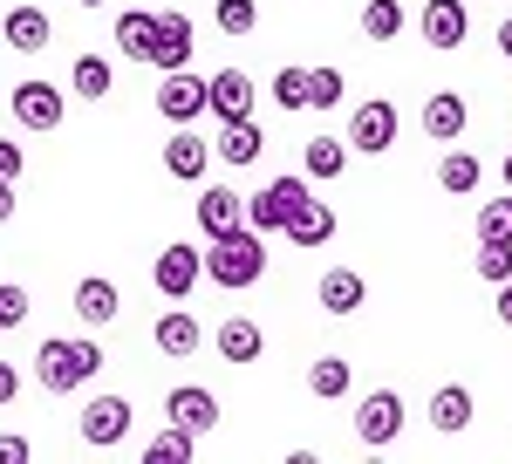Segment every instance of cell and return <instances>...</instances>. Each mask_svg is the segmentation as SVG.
I'll return each instance as SVG.
<instances>
[{"label":"cell","mask_w":512,"mask_h":464,"mask_svg":"<svg viewBox=\"0 0 512 464\" xmlns=\"http://www.w3.org/2000/svg\"><path fill=\"white\" fill-rule=\"evenodd\" d=\"M158 116H171V123L212 116V103H205V76H192V69H164V82H158Z\"/></svg>","instance_id":"obj_9"},{"label":"cell","mask_w":512,"mask_h":464,"mask_svg":"<svg viewBox=\"0 0 512 464\" xmlns=\"http://www.w3.org/2000/svg\"><path fill=\"white\" fill-rule=\"evenodd\" d=\"M14 219V178H0V226Z\"/></svg>","instance_id":"obj_43"},{"label":"cell","mask_w":512,"mask_h":464,"mask_svg":"<svg viewBox=\"0 0 512 464\" xmlns=\"http://www.w3.org/2000/svg\"><path fill=\"white\" fill-rule=\"evenodd\" d=\"M76 96H89V103H103V96H110V82H117V69H110V62H103V55H76Z\"/></svg>","instance_id":"obj_29"},{"label":"cell","mask_w":512,"mask_h":464,"mask_svg":"<svg viewBox=\"0 0 512 464\" xmlns=\"http://www.w3.org/2000/svg\"><path fill=\"white\" fill-rule=\"evenodd\" d=\"M478 280H512V239H478Z\"/></svg>","instance_id":"obj_34"},{"label":"cell","mask_w":512,"mask_h":464,"mask_svg":"<svg viewBox=\"0 0 512 464\" xmlns=\"http://www.w3.org/2000/svg\"><path fill=\"white\" fill-rule=\"evenodd\" d=\"M492 308H499V328H512V280L499 287V301H492Z\"/></svg>","instance_id":"obj_42"},{"label":"cell","mask_w":512,"mask_h":464,"mask_svg":"<svg viewBox=\"0 0 512 464\" xmlns=\"http://www.w3.org/2000/svg\"><path fill=\"white\" fill-rule=\"evenodd\" d=\"M21 396V376H14V362H0V403H14Z\"/></svg>","instance_id":"obj_41"},{"label":"cell","mask_w":512,"mask_h":464,"mask_svg":"<svg viewBox=\"0 0 512 464\" xmlns=\"http://www.w3.org/2000/svg\"><path fill=\"white\" fill-rule=\"evenodd\" d=\"M274 103L280 110H308V103H315V69H280L274 76Z\"/></svg>","instance_id":"obj_31"},{"label":"cell","mask_w":512,"mask_h":464,"mask_svg":"<svg viewBox=\"0 0 512 464\" xmlns=\"http://www.w3.org/2000/svg\"><path fill=\"white\" fill-rule=\"evenodd\" d=\"M287 239H294V246H328V239H335V212L308 198V205L294 212V226H287Z\"/></svg>","instance_id":"obj_26"},{"label":"cell","mask_w":512,"mask_h":464,"mask_svg":"<svg viewBox=\"0 0 512 464\" xmlns=\"http://www.w3.org/2000/svg\"><path fill=\"white\" fill-rule=\"evenodd\" d=\"M164 417H171L178 430H192V437H212V430H219V396L198 389V383H178L171 396H164Z\"/></svg>","instance_id":"obj_8"},{"label":"cell","mask_w":512,"mask_h":464,"mask_svg":"<svg viewBox=\"0 0 512 464\" xmlns=\"http://www.w3.org/2000/svg\"><path fill=\"white\" fill-rule=\"evenodd\" d=\"M219 355L233 362V369H246V362H260V348H267V335H260V321H246V314H233V321H219Z\"/></svg>","instance_id":"obj_18"},{"label":"cell","mask_w":512,"mask_h":464,"mask_svg":"<svg viewBox=\"0 0 512 464\" xmlns=\"http://www.w3.org/2000/svg\"><path fill=\"white\" fill-rule=\"evenodd\" d=\"M21 321H28V287L0 280V328H21Z\"/></svg>","instance_id":"obj_36"},{"label":"cell","mask_w":512,"mask_h":464,"mask_svg":"<svg viewBox=\"0 0 512 464\" xmlns=\"http://www.w3.org/2000/svg\"><path fill=\"white\" fill-rule=\"evenodd\" d=\"M465 96H451V89H437L431 103H424V137H437V144H458L465 137Z\"/></svg>","instance_id":"obj_20"},{"label":"cell","mask_w":512,"mask_h":464,"mask_svg":"<svg viewBox=\"0 0 512 464\" xmlns=\"http://www.w3.org/2000/svg\"><path fill=\"white\" fill-rule=\"evenodd\" d=\"M82 444H96V451H110V444H123L130 437V403L123 396H96L89 410H82Z\"/></svg>","instance_id":"obj_12"},{"label":"cell","mask_w":512,"mask_h":464,"mask_svg":"<svg viewBox=\"0 0 512 464\" xmlns=\"http://www.w3.org/2000/svg\"><path fill=\"white\" fill-rule=\"evenodd\" d=\"M7 110H14V123H21V130H62V116H69V96H62L55 82H14Z\"/></svg>","instance_id":"obj_4"},{"label":"cell","mask_w":512,"mask_h":464,"mask_svg":"<svg viewBox=\"0 0 512 464\" xmlns=\"http://www.w3.org/2000/svg\"><path fill=\"white\" fill-rule=\"evenodd\" d=\"M192 21L178 7H158V35H151V69H185L192 62Z\"/></svg>","instance_id":"obj_13"},{"label":"cell","mask_w":512,"mask_h":464,"mask_svg":"<svg viewBox=\"0 0 512 464\" xmlns=\"http://www.w3.org/2000/svg\"><path fill=\"white\" fill-rule=\"evenodd\" d=\"M198 226H205V239H226V232L253 226V219H246V198H239L233 185H205V192H198Z\"/></svg>","instance_id":"obj_14"},{"label":"cell","mask_w":512,"mask_h":464,"mask_svg":"<svg viewBox=\"0 0 512 464\" xmlns=\"http://www.w3.org/2000/svg\"><path fill=\"white\" fill-rule=\"evenodd\" d=\"M260 151H267V137H260V123H253V116H233V123H219V144H212V157H219V164L246 171V164H260Z\"/></svg>","instance_id":"obj_15"},{"label":"cell","mask_w":512,"mask_h":464,"mask_svg":"<svg viewBox=\"0 0 512 464\" xmlns=\"http://www.w3.org/2000/svg\"><path fill=\"white\" fill-rule=\"evenodd\" d=\"M0 35H7V48H14V55H41V48L55 41V21H48L41 7H7Z\"/></svg>","instance_id":"obj_16"},{"label":"cell","mask_w":512,"mask_h":464,"mask_svg":"<svg viewBox=\"0 0 512 464\" xmlns=\"http://www.w3.org/2000/svg\"><path fill=\"white\" fill-rule=\"evenodd\" d=\"M35 376H41V389H48V396H69V389L89 383V376H82V362H76V342H62V335H41Z\"/></svg>","instance_id":"obj_7"},{"label":"cell","mask_w":512,"mask_h":464,"mask_svg":"<svg viewBox=\"0 0 512 464\" xmlns=\"http://www.w3.org/2000/svg\"><path fill=\"white\" fill-rule=\"evenodd\" d=\"M390 144H396V103H383V96L355 103V116H349V151H362V157H383Z\"/></svg>","instance_id":"obj_6"},{"label":"cell","mask_w":512,"mask_h":464,"mask_svg":"<svg viewBox=\"0 0 512 464\" xmlns=\"http://www.w3.org/2000/svg\"><path fill=\"white\" fill-rule=\"evenodd\" d=\"M465 35H472L465 0H424V48L451 55V48H465Z\"/></svg>","instance_id":"obj_11"},{"label":"cell","mask_w":512,"mask_h":464,"mask_svg":"<svg viewBox=\"0 0 512 464\" xmlns=\"http://www.w3.org/2000/svg\"><path fill=\"white\" fill-rule=\"evenodd\" d=\"M301 164H308L315 178H342V171H349V137H308Z\"/></svg>","instance_id":"obj_25"},{"label":"cell","mask_w":512,"mask_h":464,"mask_svg":"<svg viewBox=\"0 0 512 464\" xmlns=\"http://www.w3.org/2000/svg\"><path fill=\"white\" fill-rule=\"evenodd\" d=\"M198 458V437L192 430H158V444H144V464H192Z\"/></svg>","instance_id":"obj_27"},{"label":"cell","mask_w":512,"mask_h":464,"mask_svg":"<svg viewBox=\"0 0 512 464\" xmlns=\"http://www.w3.org/2000/svg\"><path fill=\"white\" fill-rule=\"evenodd\" d=\"M403 21H410L403 0H369V7H362V35H369V41H396V35H403Z\"/></svg>","instance_id":"obj_28"},{"label":"cell","mask_w":512,"mask_h":464,"mask_svg":"<svg viewBox=\"0 0 512 464\" xmlns=\"http://www.w3.org/2000/svg\"><path fill=\"white\" fill-rule=\"evenodd\" d=\"M499 55H506V62H512V14H506V21H499Z\"/></svg>","instance_id":"obj_44"},{"label":"cell","mask_w":512,"mask_h":464,"mask_svg":"<svg viewBox=\"0 0 512 464\" xmlns=\"http://www.w3.org/2000/svg\"><path fill=\"white\" fill-rule=\"evenodd\" d=\"M117 308H123V294H117V280H76V314L89 321V328H110L117 321Z\"/></svg>","instance_id":"obj_21"},{"label":"cell","mask_w":512,"mask_h":464,"mask_svg":"<svg viewBox=\"0 0 512 464\" xmlns=\"http://www.w3.org/2000/svg\"><path fill=\"white\" fill-rule=\"evenodd\" d=\"M151 35H158V7H123L117 14V55L151 62Z\"/></svg>","instance_id":"obj_19"},{"label":"cell","mask_w":512,"mask_h":464,"mask_svg":"<svg viewBox=\"0 0 512 464\" xmlns=\"http://www.w3.org/2000/svg\"><path fill=\"white\" fill-rule=\"evenodd\" d=\"M478 239H512V192L478 205Z\"/></svg>","instance_id":"obj_35"},{"label":"cell","mask_w":512,"mask_h":464,"mask_svg":"<svg viewBox=\"0 0 512 464\" xmlns=\"http://www.w3.org/2000/svg\"><path fill=\"white\" fill-rule=\"evenodd\" d=\"M82 7H110V0H82Z\"/></svg>","instance_id":"obj_46"},{"label":"cell","mask_w":512,"mask_h":464,"mask_svg":"<svg viewBox=\"0 0 512 464\" xmlns=\"http://www.w3.org/2000/svg\"><path fill=\"white\" fill-rule=\"evenodd\" d=\"M28 458H35L28 437H0V464H28Z\"/></svg>","instance_id":"obj_40"},{"label":"cell","mask_w":512,"mask_h":464,"mask_svg":"<svg viewBox=\"0 0 512 464\" xmlns=\"http://www.w3.org/2000/svg\"><path fill=\"white\" fill-rule=\"evenodd\" d=\"M212 21H219L233 41L253 35V28H260V0H219V7H212Z\"/></svg>","instance_id":"obj_33"},{"label":"cell","mask_w":512,"mask_h":464,"mask_svg":"<svg viewBox=\"0 0 512 464\" xmlns=\"http://www.w3.org/2000/svg\"><path fill=\"white\" fill-rule=\"evenodd\" d=\"M205 280L212 287H260L267 280V232L260 226H239L226 239H205Z\"/></svg>","instance_id":"obj_1"},{"label":"cell","mask_w":512,"mask_h":464,"mask_svg":"<svg viewBox=\"0 0 512 464\" xmlns=\"http://www.w3.org/2000/svg\"><path fill=\"white\" fill-rule=\"evenodd\" d=\"M342 103V69H315V103L308 110H335Z\"/></svg>","instance_id":"obj_37"},{"label":"cell","mask_w":512,"mask_h":464,"mask_svg":"<svg viewBox=\"0 0 512 464\" xmlns=\"http://www.w3.org/2000/svg\"><path fill=\"white\" fill-rule=\"evenodd\" d=\"M465 424H472V389H465V383H444V389L431 396V430L458 437Z\"/></svg>","instance_id":"obj_22"},{"label":"cell","mask_w":512,"mask_h":464,"mask_svg":"<svg viewBox=\"0 0 512 464\" xmlns=\"http://www.w3.org/2000/svg\"><path fill=\"white\" fill-rule=\"evenodd\" d=\"M205 137H198L192 123H178V130H171V144H164V171H171V178H185V185H198V178H205Z\"/></svg>","instance_id":"obj_17"},{"label":"cell","mask_w":512,"mask_h":464,"mask_svg":"<svg viewBox=\"0 0 512 464\" xmlns=\"http://www.w3.org/2000/svg\"><path fill=\"white\" fill-rule=\"evenodd\" d=\"M21 171H28V157H21V144H7V137H0V178H21Z\"/></svg>","instance_id":"obj_39"},{"label":"cell","mask_w":512,"mask_h":464,"mask_svg":"<svg viewBox=\"0 0 512 464\" xmlns=\"http://www.w3.org/2000/svg\"><path fill=\"white\" fill-rule=\"evenodd\" d=\"M506 192H512V157H506Z\"/></svg>","instance_id":"obj_45"},{"label":"cell","mask_w":512,"mask_h":464,"mask_svg":"<svg viewBox=\"0 0 512 464\" xmlns=\"http://www.w3.org/2000/svg\"><path fill=\"white\" fill-rule=\"evenodd\" d=\"M76 362H82V376H103V342H89V335H82V342H76Z\"/></svg>","instance_id":"obj_38"},{"label":"cell","mask_w":512,"mask_h":464,"mask_svg":"<svg viewBox=\"0 0 512 464\" xmlns=\"http://www.w3.org/2000/svg\"><path fill=\"white\" fill-rule=\"evenodd\" d=\"M151 335H158V348H164V355H178V362H185V355H198V342H205V328H198L185 308H171Z\"/></svg>","instance_id":"obj_23"},{"label":"cell","mask_w":512,"mask_h":464,"mask_svg":"<svg viewBox=\"0 0 512 464\" xmlns=\"http://www.w3.org/2000/svg\"><path fill=\"white\" fill-rule=\"evenodd\" d=\"M362 301H369V287H362V273H349V267L321 273V308H328V314H355Z\"/></svg>","instance_id":"obj_24"},{"label":"cell","mask_w":512,"mask_h":464,"mask_svg":"<svg viewBox=\"0 0 512 464\" xmlns=\"http://www.w3.org/2000/svg\"><path fill=\"white\" fill-rule=\"evenodd\" d=\"M403 417H410V410H403V396H396V389H369V396L355 403V437H362L369 451H383V444L403 437Z\"/></svg>","instance_id":"obj_2"},{"label":"cell","mask_w":512,"mask_h":464,"mask_svg":"<svg viewBox=\"0 0 512 464\" xmlns=\"http://www.w3.org/2000/svg\"><path fill=\"white\" fill-rule=\"evenodd\" d=\"M478 178H485V171H478V157L472 151H451L444 157V164H437V185H444V192H478Z\"/></svg>","instance_id":"obj_30"},{"label":"cell","mask_w":512,"mask_h":464,"mask_svg":"<svg viewBox=\"0 0 512 464\" xmlns=\"http://www.w3.org/2000/svg\"><path fill=\"white\" fill-rule=\"evenodd\" d=\"M198 280H205V253H198L192 239H178V246H164L158 267H151V287H158L164 301H185Z\"/></svg>","instance_id":"obj_5"},{"label":"cell","mask_w":512,"mask_h":464,"mask_svg":"<svg viewBox=\"0 0 512 464\" xmlns=\"http://www.w3.org/2000/svg\"><path fill=\"white\" fill-rule=\"evenodd\" d=\"M349 383H355V369L342 362V355H321L315 369H308V389H315V396H342Z\"/></svg>","instance_id":"obj_32"},{"label":"cell","mask_w":512,"mask_h":464,"mask_svg":"<svg viewBox=\"0 0 512 464\" xmlns=\"http://www.w3.org/2000/svg\"><path fill=\"white\" fill-rule=\"evenodd\" d=\"M205 103H212V116H219V123H233V116H253L260 89H253V76H246V69H219V76H205Z\"/></svg>","instance_id":"obj_10"},{"label":"cell","mask_w":512,"mask_h":464,"mask_svg":"<svg viewBox=\"0 0 512 464\" xmlns=\"http://www.w3.org/2000/svg\"><path fill=\"white\" fill-rule=\"evenodd\" d=\"M301 205H308V178H274V185H260V198H246V219L260 232H287Z\"/></svg>","instance_id":"obj_3"}]
</instances>
